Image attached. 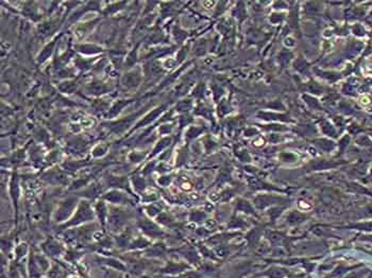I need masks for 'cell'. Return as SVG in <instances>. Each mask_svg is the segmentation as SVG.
<instances>
[{"mask_svg":"<svg viewBox=\"0 0 372 278\" xmlns=\"http://www.w3.org/2000/svg\"><path fill=\"white\" fill-rule=\"evenodd\" d=\"M358 101L363 106H369V105L372 104V98L369 95H361L359 97Z\"/></svg>","mask_w":372,"mask_h":278,"instance_id":"obj_1","label":"cell"},{"mask_svg":"<svg viewBox=\"0 0 372 278\" xmlns=\"http://www.w3.org/2000/svg\"><path fill=\"white\" fill-rule=\"evenodd\" d=\"M284 45L286 46V47H294V46L296 45V41H294V37L287 36L284 39Z\"/></svg>","mask_w":372,"mask_h":278,"instance_id":"obj_2","label":"cell"},{"mask_svg":"<svg viewBox=\"0 0 372 278\" xmlns=\"http://www.w3.org/2000/svg\"><path fill=\"white\" fill-rule=\"evenodd\" d=\"M298 205H299V207L301 208V209H303V210H306V209H310V208H312V206H310V204H308L307 202H305V201H299V203H298Z\"/></svg>","mask_w":372,"mask_h":278,"instance_id":"obj_3","label":"cell"},{"mask_svg":"<svg viewBox=\"0 0 372 278\" xmlns=\"http://www.w3.org/2000/svg\"><path fill=\"white\" fill-rule=\"evenodd\" d=\"M254 144L256 147H261V146H264L265 144V139L264 138H258L257 140L254 141Z\"/></svg>","mask_w":372,"mask_h":278,"instance_id":"obj_4","label":"cell"},{"mask_svg":"<svg viewBox=\"0 0 372 278\" xmlns=\"http://www.w3.org/2000/svg\"><path fill=\"white\" fill-rule=\"evenodd\" d=\"M364 71H365V73H366L367 75H370V77H372V65H370V66H367Z\"/></svg>","mask_w":372,"mask_h":278,"instance_id":"obj_5","label":"cell"},{"mask_svg":"<svg viewBox=\"0 0 372 278\" xmlns=\"http://www.w3.org/2000/svg\"><path fill=\"white\" fill-rule=\"evenodd\" d=\"M214 5H215V2H213V1H205V2H203V5H205L206 9H211V8H213Z\"/></svg>","mask_w":372,"mask_h":278,"instance_id":"obj_6","label":"cell"},{"mask_svg":"<svg viewBox=\"0 0 372 278\" xmlns=\"http://www.w3.org/2000/svg\"><path fill=\"white\" fill-rule=\"evenodd\" d=\"M182 187H183V189H191V185L189 184H183V186H182Z\"/></svg>","mask_w":372,"mask_h":278,"instance_id":"obj_7","label":"cell"}]
</instances>
